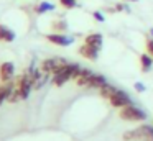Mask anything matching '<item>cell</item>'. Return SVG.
Instances as JSON below:
<instances>
[{
	"instance_id": "ffe728a7",
	"label": "cell",
	"mask_w": 153,
	"mask_h": 141,
	"mask_svg": "<svg viewBox=\"0 0 153 141\" xmlns=\"http://www.w3.org/2000/svg\"><path fill=\"white\" fill-rule=\"evenodd\" d=\"M92 16L97 20V21H104V20H105V18H104V15H102L100 12H94V13H92Z\"/></svg>"
},
{
	"instance_id": "603a6c76",
	"label": "cell",
	"mask_w": 153,
	"mask_h": 141,
	"mask_svg": "<svg viewBox=\"0 0 153 141\" xmlns=\"http://www.w3.org/2000/svg\"><path fill=\"white\" fill-rule=\"evenodd\" d=\"M130 2H137V0H130Z\"/></svg>"
},
{
	"instance_id": "4fadbf2b",
	"label": "cell",
	"mask_w": 153,
	"mask_h": 141,
	"mask_svg": "<svg viewBox=\"0 0 153 141\" xmlns=\"http://www.w3.org/2000/svg\"><path fill=\"white\" fill-rule=\"evenodd\" d=\"M92 74H94V72H91L89 69H81L79 75H77V79H76V84L81 85V87H87V84H89Z\"/></svg>"
},
{
	"instance_id": "7a4b0ae2",
	"label": "cell",
	"mask_w": 153,
	"mask_h": 141,
	"mask_svg": "<svg viewBox=\"0 0 153 141\" xmlns=\"http://www.w3.org/2000/svg\"><path fill=\"white\" fill-rule=\"evenodd\" d=\"M123 141H153V126L152 125H140L135 130H128L122 134Z\"/></svg>"
},
{
	"instance_id": "52a82bcc",
	"label": "cell",
	"mask_w": 153,
	"mask_h": 141,
	"mask_svg": "<svg viewBox=\"0 0 153 141\" xmlns=\"http://www.w3.org/2000/svg\"><path fill=\"white\" fill-rule=\"evenodd\" d=\"M31 74H33V90H40L41 87H43L45 84H46V80L50 79V74H46L45 71H41V69H30Z\"/></svg>"
},
{
	"instance_id": "5bb4252c",
	"label": "cell",
	"mask_w": 153,
	"mask_h": 141,
	"mask_svg": "<svg viewBox=\"0 0 153 141\" xmlns=\"http://www.w3.org/2000/svg\"><path fill=\"white\" fill-rule=\"evenodd\" d=\"M140 66H142V72H150V69L153 66V58L148 52H143L140 56Z\"/></svg>"
},
{
	"instance_id": "7c38bea8",
	"label": "cell",
	"mask_w": 153,
	"mask_h": 141,
	"mask_svg": "<svg viewBox=\"0 0 153 141\" xmlns=\"http://www.w3.org/2000/svg\"><path fill=\"white\" fill-rule=\"evenodd\" d=\"M104 85H107L105 77H104V75H100V74H92L89 84H87V89H97V90H100Z\"/></svg>"
},
{
	"instance_id": "3957f363",
	"label": "cell",
	"mask_w": 153,
	"mask_h": 141,
	"mask_svg": "<svg viewBox=\"0 0 153 141\" xmlns=\"http://www.w3.org/2000/svg\"><path fill=\"white\" fill-rule=\"evenodd\" d=\"M119 117L122 118V120H125V121H143L146 118V113L130 103V105H127V107L120 108Z\"/></svg>"
},
{
	"instance_id": "2e32d148",
	"label": "cell",
	"mask_w": 153,
	"mask_h": 141,
	"mask_svg": "<svg viewBox=\"0 0 153 141\" xmlns=\"http://www.w3.org/2000/svg\"><path fill=\"white\" fill-rule=\"evenodd\" d=\"M36 10L38 13H45V12H51V10H54V5L53 3H46V2H41L40 5L36 7Z\"/></svg>"
},
{
	"instance_id": "ba28073f",
	"label": "cell",
	"mask_w": 153,
	"mask_h": 141,
	"mask_svg": "<svg viewBox=\"0 0 153 141\" xmlns=\"http://www.w3.org/2000/svg\"><path fill=\"white\" fill-rule=\"evenodd\" d=\"M46 39L53 44H58V46H69L74 43V39L71 36H64L61 33H53V35H46Z\"/></svg>"
},
{
	"instance_id": "9a60e30c",
	"label": "cell",
	"mask_w": 153,
	"mask_h": 141,
	"mask_svg": "<svg viewBox=\"0 0 153 141\" xmlns=\"http://www.w3.org/2000/svg\"><path fill=\"white\" fill-rule=\"evenodd\" d=\"M15 39V33L12 31L10 28L0 25V41H5V43H12Z\"/></svg>"
},
{
	"instance_id": "8992f818",
	"label": "cell",
	"mask_w": 153,
	"mask_h": 141,
	"mask_svg": "<svg viewBox=\"0 0 153 141\" xmlns=\"http://www.w3.org/2000/svg\"><path fill=\"white\" fill-rule=\"evenodd\" d=\"M13 75H15L13 62L5 61V62L0 64V80L2 82H10V80H13Z\"/></svg>"
},
{
	"instance_id": "30bf717a",
	"label": "cell",
	"mask_w": 153,
	"mask_h": 141,
	"mask_svg": "<svg viewBox=\"0 0 153 141\" xmlns=\"http://www.w3.org/2000/svg\"><path fill=\"white\" fill-rule=\"evenodd\" d=\"M13 87H15V82L10 80V82H2L0 85V105L4 103L5 100H8L10 94L13 92Z\"/></svg>"
},
{
	"instance_id": "8fae6325",
	"label": "cell",
	"mask_w": 153,
	"mask_h": 141,
	"mask_svg": "<svg viewBox=\"0 0 153 141\" xmlns=\"http://www.w3.org/2000/svg\"><path fill=\"white\" fill-rule=\"evenodd\" d=\"M84 43L100 51V48H102V35L100 33H91V35H87L84 38Z\"/></svg>"
},
{
	"instance_id": "9c48e42d",
	"label": "cell",
	"mask_w": 153,
	"mask_h": 141,
	"mask_svg": "<svg viewBox=\"0 0 153 141\" xmlns=\"http://www.w3.org/2000/svg\"><path fill=\"white\" fill-rule=\"evenodd\" d=\"M79 52L82 58H86V59H89V61H96L97 59V56H99V49H96V48H92V46H89V44H86L84 43L82 46L79 48Z\"/></svg>"
},
{
	"instance_id": "7402d4cb",
	"label": "cell",
	"mask_w": 153,
	"mask_h": 141,
	"mask_svg": "<svg viewBox=\"0 0 153 141\" xmlns=\"http://www.w3.org/2000/svg\"><path fill=\"white\" fill-rule=\"evenodd\" d=\"M150 33H152V35H153V28H152V30H150Z\"/></svg>"
},
{
	"instance_id": "ac0fdd59",
	"label": "cell",
	"mask_w": 153,
	"mask_h": 141,
	"mask_svg": "<svg viewBox=\"0 0 153 141\" xmlns=\"http://www.w3.org/2000/svg\"><path fill=\"white\" fill-rule=\"evenodd\" d=\"M145 46H146V52L153 58V38H148L145 41Z\"/></svg>"
},
{
	"instance_id": "277c9868",
	"label": "cell",
	"mask_w": 153,
	"mask_h": 141,
	"mask_svg": "<svg viewBox=\"0 0 153 141\" xmlns=\"http://www.w3.org/2000/svg\"><path fill=\"white\" fill-rule=\"evenodd\" d=\"M66 64H68V61L63 59V58H50V59H45V61L41 62L40 69L45 71L46 74L53 75V74H56L59 69H63Z\"/></svg>"
},
{
	"instance_id": "d6986e66",
	"label": "cell",
	"mask_w": 153,
	"mask_h": 141,
	"mask_svg": "<svg viewBox=\"0 0 153 141\" xmlns=\"http://www.w3.org/2000/svg\"><path fill=\"white\" fill-rule=\"evenodd\" d=\"M53 28L58 30V33L64 31V30H66V23H64V21H53Z\"/></svg>"
},
{
	"instance_id": "6da1fadb",
	"label": "cell",
	"mask_w": 153,
	"mask_h": 141,
	"mask_svg": "<svg viewBox=\"0 0 153 141\" xmlns=\"http://www.w3.org/2000/svg\"><path fill=\"white\" fill-rule=\"evenodd\" d=\"M79 72H81L79 66L77 64H69V62H68L63 69H59L56 74H53V84L56 85V87H61V85H64L69 80H76L77 75H79Z\"/></svg>"
},
{
	"instance_id": "44dd1931",
	"label": "cell",
	"mask_w": 153,
	"mask_h": 141,
	"mask_svg": "<svg viewBox=\"0 0 153 141\" xmlns=\"http://www.w3.org/2000/svg\"><path fill=\"white\" fill-rule=\"evenodd\" d=\"M133 87H135V90H138V92H145V85H143L142 82H135Z\"/></svg>"
},
{
	"instance_id": "e0dca14e",
	"label": "cell",
	"mask_w": 153,
	"mask_h": 141,
	"mask_svg": "<svg viewBox=\"0 0 153 141\" xmlns=\"http://www.w3.org/2000/svg\"><path fill=\"white\" fill-rule=\"evenodd\" d=\"M59 3H61V7H64V8H68V10L74 8V7L77 5L76 0H59Z\"/></svg>"
},
{
	"instance_id": "5b68a950",
	"label": "cell",
	"mask_w": 153,
	"mask_h": 141,
	"mask_svg": "<svg viewBox=\"0 0 153 141\" xmlns=\"http://www.w3.org/2000/svg\"><path fill=\"white\" fill-rule=\"evenodd\" d=\"M107 100H109L110 105H112V107H115V108H123V107H127V105L132 103V100H130L128 95H127L125 92L119 90V89H115V90L112 92V95H110Z\"/></svg>"
}]
</instances>
